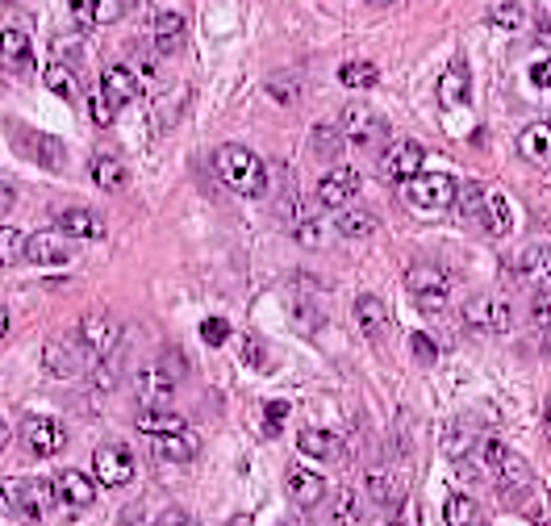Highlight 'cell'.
I'll return each instance as SVG.
<instances>
[{"label": "cell", "mask_w": 551, "mask_h": 526, "mask_svg": "<svg viewBox=\"0 0 551 526\" xmlns=\"http://www.w3.org/2000/svg\"><path fill=\"white\" fill-rule=\"evenodd\" d=\"M213 172H218V180L230 188V193L247 197V201L268 193V163H263L251 147H238V142H226V147L213 151Z\"/></svg>", "instance_id": "obj_1"}, {"label": "cell", "mask_w": 551, "mask_h": 526, "mask_svg": "<svg viewBox=\"0 0 551 526\" xmlns=\"http://www.w3.org/2000/svg\"><path fill=\"white\" fill-rule=\"evenodd\" d=\"M455 193H460V184L447 172H418L401 180V201L418 218H443L447 209H455Z\"/></svg>", "instance_id": "obj_2"}, {"label": "cell", "mask_w": 551, "mask_h": 526, "mask_svg": "<svg viewBox=\"0 0 551 526\" xmlns=\"http://www.w3.org/2000/svg\"><path fill=\"white\" fill-rule=\"evenodd\" d=\"M476 460H481V468H485L506 493H510V489H514V493L531 489V468H526V460L514 456V451L501 443V439H476Z\"/></svg>", "instance_id": "obj_3"}, {"label": "cell", "mask_w": 551, "mask_h": 526, "mask_svg": "<svg viewBox=\"0 0 551 526\" xmlns=\"http://www.w3.org/2000/svg\"><path fill=\"white\" fill-rule=\"evenodd\" d=\"M339 130H343V142H351L359 151H376L389 138V122L368 105H347L339 113Z\"/></svg>", "instance_id": "obj_4"}, {"label": "cell", "mask_w": 551, "mask_h": 526, "mask_svg": "<svg viewBox=\"0 0 551 526\" xmlns=\"http://www.w3.org/2000/svg\"><path fill=\"white\" fill-rule=\"evenodd\" d=\"M405 284H410L414 305L422 314H439L451 297V276L443 268H435V263H414V268L405 272Z\"/></svg>", "instance_id": "obj_5"}, {"label": "cell", "mask_w": 551, "mask_h": 526, "mask_svg": "<svg viewBox=\"0 0 551 526\" xmlns=\"http://www.w3.org/2000/svg\"><path fill=\"white\" fill-rule=\"evenodd\" d=\"M59 497H55V481L46 476H30V481H13V514L42 522L46 514H55Z\"/></svg>", "instance_id": "obj_6"}, {"label": "cell", "mask_w": 551, "mask_h": 526, "mask_svg": "<svg viewBox=\"0 0 551 526\" xmlns=\"http://www.w3.org/2000/svg\"><path fill=\"white\" fill-rule=\"evenodd\" d=\"M464 326L476 334H506L514 326V309L501 297H472L464 305Z\"/></svg>", "instance_id": "obj_7"}, {"label": "cell", "mask_w": 551, "mask_h": 526, "mask_svg": "<svg viewBox=\"0 0 551 526\" xmlns=\"http://www.w3.org/2000/svg\"><path fill=\"white\" fill-rule=\"evenodd\" d=\"M76 339L84 343L88 351V360H101V355L117 351V339H122V326H117L113 314H105V309H92V314H84L80 330H76Z\"/></svg>", "instance_id": "obj_8"}, {"label": "cell", "mask_w": 551, "mask_h": 526, "mask_svg": "<svg viewBox=\"0 0 551 526\" xmlns=\"http://www.w3.org/2000/svg\"><path fill=\"white\" fill-rule=\"evenodd\" d=\"M92 476H97L101 485H109V489L130 485V481H134V456H130V447H122V443L97 447V456H92Z\"/></svg>", "instance_id": "obj_9"}, {"label": "cell", "mask_w": 551, "mask_h": 526, "mask_svg": "<svg viewBox=\"0 0 551 526\" xmlns=\"http://www.w3.org/2000/svg\"><path fill=\"white\" fill-rule=\"evenodd\" d=\"M422 163H426V147H422V142H414V138H397V142H389L385 159H380V172L401 184V180L418 176V172H422Z\"/></svg>", "instance_id": "obj_10"}, {"label": "cell", "mask_w": 551, "mask_h": 526, "mask_svg": "<svg viewBox=\"0 0 551 526\" xmlns=\"http://www.w3.org/2000/svg\"><path fill=\"white\" fill-rule=\"evenodd\" d=\"M172 393H176V380L167 376L159 364L138 368V376H134V397H138L142 410H163V405H172Z\"/></svg>", "instance_id": "obj_11"}, {"label": "cell", "mask_w": 551, "mask_h": 526, "mask_svg": "<svg viewBox=\"0 0 551 526\" xmlns=\"http://www.w3.org/2000/svg\"><path fill=\"white\" fill-rule=\"evenodd\" d=\"M359 197V172L355 167H330L318 180V205L322 209H347Z\"/></svg>", "instance_id": "obj_12"}, {"label": "cell", "mask_w": 551, "mask_h": 526, "mask_svg": "<svg viewBox=\"0 0 551 526\" xmlns=\"http://www.w3.org/2000/svg\"><path fill=\"white\" fill-rule=\"evenodd\" d=\"M42 364H46V372L51 376H59V380H67V376H80L84 372V364H88V351H84V343L71 334V339H55V343H46V351H42Z\"/></svg>", "instance_id": "obj_13"}, {"label": "cell", "mask_w": 551, "mask_h": 526, "mask_svg": "<svg viewBox=\"0 0 551 526\" xmlns=\"http://www.w3.org/2000/svg\"><path fill=\"white\" fill-rule=\"evenodd\" d=\"M355 322H359V330H364V339H368L372 347L385 343V339H389V330H393L389 309H385V301H380L376 293L355 297Z\"/></svg>", "instance_id": "obj_14"}, {"label": "cell", "mask_w": 551, "mask_h": 526, "mask_svg": "<svg viewBox=\"0 0 551 526\" xmlns=\"http://www.w3.org/2000/svg\"><path fill=\"white\" fill-rule=\"evenodd\" d=\"M55 497L67 510H88L92 501H97V476H84L76 468H67V472L55 476Z\"/></svg>", "instance_id": "obj_15"}, {"label": "cell", "mask_w": 551, "mask_h": 526, "mask_svg": "<svg viewBox=\"0 0 551 526\" xmlns=\"http://www.w3.org/2000/svg\"><path fill=\"white\" fill-rule=\"evenodd\" d=\"M21 439H26V447L34 451V456H55V451L67 443L63 426H59L51 414H34V418H26V426H21Z\"/></svg>", "instance_id": "obj_16"}, {"label": "cell", "mask_w": 551, "mask_h": 526, "mask_svg": "<svg viewBox=\"0 0 551 526\" xmlns=\"http://www.w3.org/2000/svg\"><path fill=\"white\" fill-rule=\"evenodd\" d=\"M0 67H5L9 76H30V71H34L30 34H21V30H0Z\"/></svg>", "instance_id": "obj_17"}, {"label": "cell", "mask_w": 551, "mask_h": 526, "mask_svg": "<svg viewBox=\"0 0 551 526\" xmlns=\"http://www.w3.org/2000/svg\"><path fill=\"white\" fill-rule=\"evenodd\" d=\"M26 259L38 263V268H63V263L71 259V247H67V234H30L26 238Z\"/></svg>", "instance_id": "obj_18"}, {"label": "cell", "mask_w": 551, "mask_h": 526, "mask_svg": "<svg viewBox=\"0 0 551 526\" xmlns=\"http://www.w3.org/2000/svg\"><path fill=\"white\" fill-rule=\"evenodd\" d=\"M55 230L67 234V238H105V222H101V213L97 209H59L55 213Z\"/></svg>", "instance_id": "obj_19"}, {"label": "cell", "mask_w": 551, "mask_h": 526, "mask_svg": "<svg viewBox=\"0 0 551 526\" xmlns=\"http://www.w3.org/2000/svg\"><path fill=\"white\" fill-rule=\"evenodd\" d=\"M184 38H188V21H184L180 13H172V9L155 13V21H151V42H155L159 55H176L180 46H184Z\"/></svg>", "instance_id": "obj_20"}, {"label": "cell", "mask_w": 551, "mask_h": 526, "mask_svg": "<svg viewBox=\"0 0 551 526\" xmlns=\"http://www.w3.org/2000/svg\"><path fill=\"white\" fill-rule=\"evenodd\" d=\"M289 497L297 501L301 510H314V506H322V501H326V481H322L314 468L293 464V468H289Z\"/></svg>", "instance_id": "obj_21"}, {"label": "cell", "mask_w": 551, "mask_h": 526, "mask_svg": "<svg viewBox=\"0 0 551 526\" xmlns=\"http://www.w3.org/2000/svg\"><path fill=\"white\" fill-rule=\"evenodd\" d=\"M197 451H201V439L188 435V426L172 430V435H155V456L167 464H193Z\"/></svg>", "instance_id": "obj_22"}, {"label": "cell", "mask_w": 551, "mask_h": 526, "mask_svg": "<svg viewBox=\"0 0 551 526\" xmlns=\"http://www.w3.org/2000/svg\"><path fill=\"white\" fill-rule=\"evenodd\" d=\"M364 489H368V497L376 501V506H385V510H397L401 497H405V485H401V476L393 468H372L364 476Z\"/></svg>", "instance_id": "obj_23"}, {"label": "cell", "mask_w": 551, "mask_h": 526, "mask_svg": "<svg viewBox=\"0 0 551 526\" xmlns=\"http://www.w3.org/2000/svg\"><path fill=\"white\" fill-rule=\"evenodd\" d=\"M101 92L113 109H122L130 101H138V76L130 67H105L101 71Z\"/></svg>", "instance_id": "obj_24"}, {"label": "cell", "mask_w": 551, "mask_h": 526, "mask_svg": "<svg viewBox=\"0 0 551 526\" xmlns=\"http://www.w3.org/2000/svg\"><path fill=\"white\" fill-rule=\"evenodd\" d=\"M518 280H526L531 289H547V284H551V247H547V243H535V247L522 251V259H518Z\"/></svg>", "instance_id": "obj_25"}, {"label": "cell", "mask_w": 551, "mask_h": 526, "mask_svg": "<svg viewBox=\"0 0 551 526\" xmlns=\"http://www.w3.org/2000/svg\"><path fill=\"white\" fill-rule=\"evenodd\" d=\"M17 138H26V151H30L42 167H51V172H63L67 151H63V142H59V138L38 134V130H17Z\"/></svg>", "instance_id": "obj_26"}, {"label": "cell", "mask_w": 551, "mask_h": 526, "mask_svg": "<svg viewBox=\"0 0 551 526\" xmlns=\"http://www.w3.org/2000/svg\"><path fill=\"white\" fill-rule=\"evenodd\" d=\"M88 176L97 180V188H105V193H117V188H126V180H130L126 163L117 159V155H109V151L92 155V163H88Z\"/></svg>", "instance_id": "obj_27"}, {"label": "cell", "mask_w": 551, "mask_h": 526, "mask_svg": "<svg viewBox=\"0 0 551 526\" xmlns=\"http://www.w3.org/2000/svg\"><path fill=\"white\" fill-rule=\"evenodd\" d=\"M468 92H472L468 67H464V63H451L443 76H439V101H443L447 109H460V105H468Z\"/></svg>", "instance_id": "obj_28"}, {"label": "cell", "mask_w": 551, "mask_h": 526, "mask_svg": "<svg viewBox=\"0 0 551 526\" xmlns=\"http://www.w3.org/2000/svg\"><path fill=\"white\" fill-rule=\"evenodd\" d=\"M518 155L531 163H551V122H531L518 134Z\"/></svg>", "instance_id": "obj_29"}, {"label": "cell", "mask_w": 551, "mask_h": 526, "mask_svg": "<svg viewBox=\"0 0 551 526\" xmlns=\"http://www.w3.org/2000/svg\"><path fill=\"white\" fill-rule=\"evenodd\" d=\"M339 435H330V430H301V439H297V451L301 456H309V460H334L339 456Z\"/></svg>", "instance_id": "obj_30"}, {"label": "cell", "mask_w": 551, "mask_h": 526, "mask_svg": "<svg viewBox=\"0 0 551 526\" xmlns=\"http://www.w3.org/2000/svg\"><path fill=\"white\" fill-rule=\"evenodd\" d=\"M334 230H339L343 238H372L376 234V213L372 209H339V218H334Z\"/></svg>", "instance_id": "obj_31"}, {"label": "cell", "mask_w": 551, "mask_h": 526, "mask_svg": "<svg viewBox=\"0 0 551 526\" xmlns=\"http://www.w3.org/2000/svg\"><path fill=\"white\" fill-rule=\"evenodd\" d=\"M134 426L142 430V435H172V430H184V414H176L172 405H163V410H142L134 418Z\"/></svg>", "instance_id": "obj_32"}, {"label": "cell", "mask_w": 551, "mask_h": 526, "mask_svg": "<svg viewBox=\"0 0 551 526\" xmlns=\"http://www.w3.org/2000/svg\"><path fill=\"white\" fill-rule=\"evenodd\" d=\"M481 222H485V230L489 234H510L514 230V209H510V201L501 197V193H489L485 197V213H481Z\"/></svg>", "instance_id": "obj_33"}, {"label": "cell", "mask_w": 551, "mask_h": 526, "mask_svg": "<svg viewBox=\"0 0 551 526\" xmlns=\"http://www.w3.org/2000/svg\"><path fill=\"white\" fill-rule=\"evenodd\" d=\"M339 84L343 88H376L380 84V67L368 59H351L339 67Z\"/></svg>", "instance_id": "obj_34"}, {"label": "cell", "mask_w": 551, "mask_h": 526, "mask_svg": "<svg viewBox=\"0 0 551 526\" xmlns=\"http://www.w3.org/2000/svg\"><path fill=\"white\" fill-rule=\"evenodd\" d=\"M71 71H76V67H67V63H59V59H55L51 67L42 71L46 88H51L55 97H63V101H71V97H76V76H71Z\"/></svg>", "instance_id": "obj_35"}, {"label": "cell", "mask_w": 551, "mask_h": 526, "mask_svg": "<svg viewBox=\"0 0 551 526\" xmlns=\"http://www.w3.org/2000/svg\"><path fill=\"white\" fill-rule=\"evenodd\" d=\"M21 259H26V234L17 226H0V268H13Z\"/></svg>", "instance_id": "obj_36"}, {"label": "cell", "mask_w": 551, "mask_h": 526, "mask_svg": "<svg viewBox=\"0 0 551 526\" xmlns=\"http://www.w3.org/2000/svg\"><path fill=\"white\" fill-rule=\"evenodd\" d=\"M443 522H447V526H468V522H476L472 497H464V493H447V497H443Z\"/></svg>", "instance_id": "obj_37"}, {"label": "cell", "mask_w": 551, "mask_h": 526, "mask_svg": "<svg viewBox=\"0 0 551 526\" xmlns=\"http://www.w3.org/2000/svg\"><path fill=\"white\" fill-rule=\"evenodd\" d=\"M330 522L334 526H359V501L351 489H339L330 501Z\"/></svg>", "instance_id": "obj_38"}, {"label": "cell", "mask_w": 551, "mask_h": 526, "mask_svg": "<svg viewBox=\"0 0 551 526\" xmlns=\"http://www.w3.org/2000/svg\"><path fill=\"white\" fill-rule=\"evenodd\" d=\"M322 322H326V318H322V309H318L314 301H309V297H297V301H293V326H297L301 334H318Z\"/></svg>", "instance_id": "obj_39"}, {"label": "cell", "mask_w": 551, "mask_h": 526, "mask_svg": "<svg viewBox=\"0 0 551 526\" xmlns=\"http://www.w3.org/2000/svg\"><path fill=\"white\" fill-rule=\"evenodd\" d=\"M309 147L330 159V155H339V147H347V142H343L339 126H314V134H309Z\"/></svg>", "instance_id": "obj_40"}, {"label": "cell", "mask_w": 551, "mask_h": 526, "mask_svg": "<svg viewBox=\"0 0 551 526\" xmlns=\"http://www.w3.org/2000/svg\"><path fill=\"white\" fill-rule=\"evenodd\" d=\"M489 26H497V30H518V26H522V5H518V0H497V5L489 9Z\"/></svg>", "instance_id": "obj_41"}, {"label": "cell", "mask_w": 551, "mask_h": 526, "mask_svg": "<svg viewBox=\"0 0 551 526\" xmlns=\"http://www.w3.org/2000/svg\"><path fill=\"white\" fill-rule=\"evenodd\" d=\"M485 188L481 184H464L460 188V193H455V205H460V213H464V218H481V213H485Z\"/></svg>", "instance_id": "obj_42"}, {"label": "cell", "mask_w": 551, "mask_h": 526, "mask_svg": "<svg viewBox=\"0 0 551 526\" xmlns=\"http://www.w3.org/2000/svg\"><path fill=\"white\" fill-rule=\"evenodd\" d=\"M263 88H268V97H272L276 105H297V101H301V84H297L293 76H272Z\"/></svg>", "instance_id": "obj_43"}, {"label": "cell", "mask_w": 551, "mask_h": 526, "mask_svg": "<svg viewBox=\"0 0 551 526\" xmlns=\"http://www.w3.org/2000/svg\"><path fill=\"white\" fill-rule=\"evenodd\" d=\"M126 17V0H92V26H113Z\"/></svg>", "instance_id": "obj_44"}, {"label": "cell", "mask_w": 551, "mask_h": 526, "mask_svg": "<svg viewBox=\"0 0 551 526\" xmlns=\"http://www.w3.org/2000/svg\"><path fill=\"white\" fill-rule=\"evenodd\" d=\"M410 355H414L422 368L439 364V347H435V339H430V334H414V339H410Z\"/></svg>", "instance_id": "obj_45"}, {"label": "cell", "mask_w": 551, "mask_h": 526, "mask_svg": "<svg viewBox=\"0 0 551 526\" xmlns=\"http://www.w3.org/2000/svg\"><path fill=\"white\" fill-rule=\"evenodd\" d=\"M443 447H447V456L460 460L468 447H476V435H472V430H464V426H451V430H447V439H443Z\"/></svg>", "instance_id": "obj_46"}, {"label": "cell", "mask_w": 551, "mask_h": 526, "mask_svg": "<svg viewBox=\"0 0 551 526\" xmlns=\"http://www.w3.org/2000/svg\"><path fill=\"white\" fill-rule=\"evenodd\" d=\"M531 322L539 330H551V284L547 289H535V301H531Z\"/></svg>", "instance_id": "obj_47"}, {"label": "cell", "mask_w": 551, "mask_h": 526, "mask_svg": "<svg viewBox=\"0 0 551 526\" xmlns=\"http://www.w3.org/2000/svg\"><path fill=\"white\" fill-rule=\"evenodd\" d=\"M201 339H205L209 347H222V343L230 339V326H226V318H205V322H201Z\"/></svg>", "instance_id": "obj_48"}, {"label": "cell", "mask_w": 551, "mask_h": 526, "mask_svg": "<svg viewBox=\"0 0 551 526\" xmlns=\"http://www.w3.org/2000/svg\"><path fill=\"white\" fill-rule=\"evenodd\" d=\"M293 234H297V243H305V247H322V226L314 218H297Z\"/></svg>", "instance_id": "obj_49"}, {"label": "cell", "mask_w": 551, "mask_h": 526, "mask_svg": "<svg viewBox=\"0 0 551 526\" xmlns=\"http://www.w3.org/2000/svg\"><path fill=\"white\" fill-rule=\"evenodd\" d=\"M88 113H92V122H97V126H113V105L105 101V92H92V97H88Z\"/></svg>", "instance_id": "obj_50"}, {"label": "cell", "mask_w": 551, "mask_h": 526, "mask_svg": "<svg viewBox=\"0 0 551 526\" xmlns=\"http://www.w3.org/2000/svg\"><path fill=\"white\" fill-rule=\"evenodd\" d=\"M284 418H289V405H284V401H268V405H263V426H268V435H276V430L284 426Z\"/></svg>", "instance_id": "obj_51"}, {"label": "cell", "mask_w": 551, "mask_h": 526, "mask_svg": "<svg viewBox=\"0 0 551 526\" xmlns=\"http://www.w3.org/2000/svg\"><path fill=\"white\" fill-rule=\"evenodd\" d=\"M167 376H172V380H184V372H188V364H184V355L180 351H172V347H167L163 351V364H159Z\"/></svg>", "instance_id": "obj_52"}, {"label": "cell", "mask_w": 551, "mask_h": 526, "mask_svg": "<svg viewBox=\"0 0 551 526\" xmlns=\"http://www.w3.org/2000/svg\"><path fill=\"white\" fill-rule=\"evenodd\" d=\"M159 526H201L188 510H163L159 514Z\"/></svg>", "instance_id": "obj_53"}, {"label": "cell", "mask_w": 551, "mask_h": 526, "mask_svg": "<svg viewBox=\"0 0 551 526\" xmlns=\"http://www.w3.org/2000/svg\"><path fill=\"white\" fill-rule=\"evenodd\" d=\"M243 360L259 364V368H263V364H268V360H263V351H259V339H247V343H243Z\"/></svg>", "instance_id": "obj_54"}, {"label": "cell", "mask_w": 551, "mask_h": 526, "mask_svg": "<svg viewBox=\"0 0 551 526\" xmlns=\"http://www.w3.org/2000/svg\"><path fill=\"white\" fill-rule=\"evenodd\" d=\"M67 9L76 13L80 21H92V0H67Z\"/></svg>", "instance_id": "obj_55"}, {"label": "cell", "mask_w": 551, "mask_h": 526, "mask_svg": "<svg viewBox=\"0 0 551 526\" xmlns=\"http://www.w3.org/2000/svg\"><path fill=\"white\" fill-rule=\"evenodd\" d=\"M531 80H535L539 88H547V84H551V63H535V67H531Z\"/></svg>", "instance_id": "obj_56"}, {"label": "cell", "mask_w": 551, "mask_h": 526, "mask_svg": "<svg viewBox=\"0 0 551 526\" xmlns=\"http://www.w3.org/2000/svg\"><path fill=\"white\" fill-rule=\"evenodd\" d=\"M13 201H17V193H13V188H9L5 180H0V213H9V209H13Z\"/></svg>", "instance_id": "obj_57"}, {"label": "cell", "mask_w": 551, "mask_h": 526, "mask_svg": "<svg viewBox=\"0 0 551 526\" xmlns=\"http://www.w3.org/2000/svg\"><path fill=\"white\" fill-rule=\"evenodd\" d=\"M9 435H13V430H9V422H5V418H0V451H5V447H9Z\"/></svg>", "instance_id": "obj_58"}, {"label": "cell", "mask_w": 551, "mask_h": 526, "mask_svg": "<svg viewBox=\"0 0 551 526\" xmlns=\"http://www.w3.org/2000/svg\"><path fill=\"white\" fill-rule=\"evenodd\" d=\"M5 334H9V309L0 305V339H5Z\"/></svg>", "instance_id": "obj_59"}, {"label": "cell", "mask_w": 551, "mask_h": 526, "mask_svg": "<svg viewBox=\"0 0 551 526\" xmlns=\"http://www.w3.org/2000/svg\"><path fill=\"white\" fill-rule=\"evenodd\" d=\"M539 17H543V21L551 17V0H539Z\"/></svg>", "instance_id": "obj_60"}, {"label": "cell", "mask_w": 551, "mask_h": 526, "mask_svg": "<svg viewBox=\"0 0 551 526\" xmlns=\"http://www.w3.org/2000/svg\"><path fill=\"white\" fill-rule=\"evenodd\" d=\"M368 5H393V0H368Z\"/></svg>", "instance_id": "obj_61"}, {"label": "cell", "mask_w": 551, "mask_h": 526, "mask_svg": "<svg viewBox=\"0 0 551 526\" xmlns=\"http://www.w3.org/2000/svg\"><path fill=\"white\" fill-rule=\"evenodd\" d=\"M543 34H551V17H547V21H543Z\"/></svg>", "instance_id": "obj_62"}, {"label": "cell", "mask_w": 551, "mask_h": 526, "mask_svg": "<svg viewBox=\"0 0 551 526\" xmlns=\"http://www.w3.org/2000/svg\"><path fill=\"white\" fill-rule=\"evenodd\" d=\"M468 526H476V522H468Z\"/></svg>", "instance_id": "obj_63"}]
</instances>
